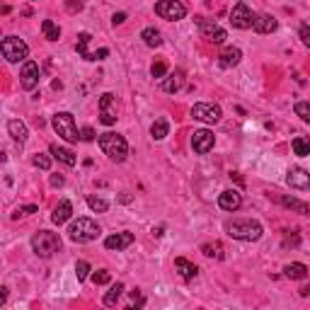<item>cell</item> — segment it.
Wrapping results in <instances>:
<instances>
[{
	"mask_svg": "<svg viewBox=\"0 0 310 310\" xmlns=\"http://www.w3.org/2000/svg\"><path fill=\"white\" fill-rule=\"evenodd\" d=\"M155 12H158V17L167 19V22H177V19L187 17V7L180 0H158L155 2Z\"/></svg>",
	"mask_w": 310,
	"mask_h": 310,
	"instance_id": "cell-7",
	"label": "cell"
},
{
	"mask_svg": "<svg viewBox=\"0 0 310 310\" xmlns=\"http://www.w3.org/2000/svg\"><path fill=\"white\" fill-rule=\"evenodd\" d=\"M240 61H242V51H240L237 46H225L218 56V63L223 68H235Z\"/></svg>",
	"mask_w": 310,
	"mask_h": 310,
	"instance_id": "cell-20",
	"label": "cell"
},
{
	"mask_svg": "<svg viewBox=\"0 0 310 310\" xmlns=\"http://www.w3.org/2000/svg\"><path fill=\"white\" fill-rule=\"evenodd\" d=\"M5 298H7V289H2V293H0V306L5 303Z\"/></svg>",
	"mask_w": 310,
	"mask_h": 310,
	"instance_id": "cell-45",
	"label": "cell"
},
{
	"mask_svg": "<svg viewBox=\"0 0 310 310\" xmlns=\"http://www.w3.org/2000/svg\"><path fill=\"white\" fill-rule=\"evenodd\" d=\"M39 206L37 204H29V206H19L17 211L12 213V218H19V216H29V213H37Z\"/></svg>",
	"mask_w": 310,
	"mask_h": 310,
	"instance_id": "cell-39",
	"label": "cell"
},
{
	"mask_svg": "<svg viewBox=\"0 0 310 310\" xmlns=\"http://www.w3.org/2000/svg\"><path fill=\"white\" fill-rule=\"evenodd\" d=\"M230 24L235 29H252L255 24V12L245 5V2H235L230 10Z\"/></svg>",
	"mask_w": 310,
	"mask_h": 310,
	"instance_id": "cell-9",
	"label": "cell"
},
{
	"mask_svg": "<svg viewBox=\"0 0 310 310\" xmlns=\"http://www.w3.org/2000/svg\"><path fill=\"white\" fill-rule=\"evenodd\" d=\"M75 276H78V281H85V279L90 276V264H88L85 259H78V262H75Z\"/></svg>",
	"mask_w": 310,
	"mask_h": 310,
	"instance_id": "cell-34",
	"label": "cell"
},
{
	"mask_svg": "<svg viewBox=\"0 0 310 310\" xmlns=\"http://www.w3.org/2000/svg\"><path fill=\"white\" fill-rule=\"evenodd\" d=\"M293 111H296V116H301L306 124H310V102H296Z\"/></svg>",
	"mask_w": 310,
	"mask_h": 310,
	"instance_id": "cell-33",
	"label": "cell"
},
{
	"mask_svg": "<svg viewBox=\"0 0 310 310\" xmlns=\"http://www.w3.org/2000/svg\"><path fill=\"white\" fill-rule=\"evenodd\" d=\"M41 32H44V37L49 39V41H58L61 39V27L56 24L54 19H44L41 22Z\"/></svg>",
	"mask_w": 310,
	"mask_h": 310,
	"instance_id": "cell-28",
	"label": "cell"
},
{
	"mask_svg": "<svg viewBox=\"0 0 310 310\" xmlns=\"http://www.w3.org/2000/svg\"><path fill=\"white\" fill-rule=\"evenodd\" d=\"M298 37H301V41L306 44L310 49V27L308 24H301V29H298Z\"/></svg>",
	"mask_w": 310,
	"mask_h": 310,
	"instance_id": "cell-40",
	"label": "cell"
},
{
	"mask_svg": "<svg viewBox=\"0 0 310 310\" xmlns=\"http://www.w3.org/2000/svg\"><path fill=\"white\" fill-rule=\"evenodd\" d=\"M19 85H22V90H27V92H32L39 85V66L34 61H24V63H22Z\"/></svg>",
	"mask_w": 310,
	"mask_h": 310,
	"instance_id": "cell-13",
	"label": "cell"
},
{
	"mask_svg": "<svg viewBox=\"0 0 310 310\" xmlns=\"http://www.w3.org/2000/svg\"><path fill=\"white\" fill-rule=\"evenodd\" d=\"M218 206L223 211H237L240 206H242V197H240V192L237 189H225V192H220L218 194Z\"/></svg>",
	"mask_w": 310,
	"mask_h": 310,
	"instance_id": "cell-17",
	"label": "cell"
},
{
	"mask_svg": "<svg viewBox=\"0 0 310 310\" xmlns=\"http://www.w3.org/2000/svg\"><path fill=\"white\" fill-rule=\"evenodd\" d=\"M116 97L111 95V92H104L102 97H100V121L104 124V126H111V124H116Z\"/></svg>",
	"mask_w": 310,
	"mask_h": 310,
	"instance_id": "cell-10",
	"label": "cell"
},
{
	"mask_svg": "<svg viewBox=\"0 0 310 310\" xmlns=\"http://www.w3.org/2000/svg\"><path fill=\"white\" fill-rule=\"evenodd\" d=\"M150 75H153V78H165V75H167V63H165V61H155V63L150 66Z\"/></svg>",
	"mask_w": 310,
	"mask_h": 310,
	"instance_id": "cell-37",
	"label": "cell"
},
{
	"mask_svg": "<svg viewBox=\"0 0 310 310\" xmlns=\"http://www.w3.org/2000/svg\"><path fill=\"white\" fill-rule=\"evenodd\" d=\"M32 163L37 165L39 170H49V167H51V158H49V155H44V153H37Z\"/></svg>",
	"mask_w": 310,
	"mask_h": 310,
	"instance_id": "cell-38",
	"label": "cell"
},
{
	"mask_svg": "<svg viewBox=\"0 0 310 310\" xmlns=\"http://www.w3.org/2000/svg\"><path fill=\"white\" fill-rule=\"evenodd\" d=\"M131 298H133V306H136V308H143V306H146V298L138 291H131Z\"/></svg>",
	"mask_w": 310,
	"mask_h": 310,
	"instance_id": "cell-42",
	"label": "cell"
},
{
	"mask_svg": "<svg viewBox=\"0 0 310 310\" xmlns=\"http://www.w3.org/2000/svg\"><path fill=\"white\" fill-rule=\"evenodd\" d=\"M301 293H303L306 298H310V286H303V289H301Z\"/></svg>",
	"mask_w": 310,
	"mask_h": 310,
	"instance_id": "cell-46",
	"label": "cell"
},
{
	"mask_svg": "<svg viewBox=\"0 0 310 310\" xmlns=\"http://www.w3.org/2000/svg\"><path fill=\"white\" fill-rule=\"evenodd\" d=\"M293 153L298 155V158H308L310 155V138H306V136H298V138H293Z\"/></svg>",
	"mask_w": 310,
	"mask_h": 310,
	"instance_id": "cell-30",
	"label": "cell"
},
{
	"mask_svg": "<svg viewBox=\"0 0 310 310\" xmlns=\"http://www.w3.org/2000/svg\"><path fill=\"white\" fill-rule=\"evenodd\" d=\"M92 281L97 284V286H104V284H109L111 281V274L107 269H97V272L92 274Z\"/></svg>",
	"mask_w": 310,
	"mask_h": 310,
	"instance_id": "cell-36",
	"label": "cell"
},
{
	"mask_svg": "<svg viewBox=\"0 0 310 310\" xmlns=\"http://www.w3.org/2000/svg\"><path fill=\"white\" fill-rule=\"evenodd\" d=\"M286 182H289V187H293V189H310V172L308 170H303V167H291L289 170V175H286Z\"/></svg>",
	"mask_w": 310,
	"mask_h": 310,
	"instance_id": "cell-15",
	"label": "cell"
},
{
	"mask_svg": "<svg viewBox=\"0 0 310 310\" xmlns=\"http://www.w3.org/2000/svg\"><path fill=\"white\" fill-rule=\"evenodd\" d=\"M192 116L204 121V124H216V121H220L223 111H220V107L213 104V102H197V104L192 107Z\"/></svg>",
	"mask_w": 310,
	"mask_h": 310,
	"instance_id": "cell-8",
	"label": "cell"
},
{
	"mask_svg": "<svg viewBox=\"0 0 310 310\" xmlns=\"http://www.w3.org/2000/svg\"><path fill=\"white\" fill-rule=\"evenodd\" d=\"M54 131L63 138V141H68V143H78L80 141V131L75 126V119L71 111H58L54 114Z\"/></svg>",
	"mask_w": 310,
	"mask_h": 310,
	"instance_id": "cell-5",
	"label": "cell"
},
{
	"mask_svg": "<svg viewBox=\"0 0 310 310\" xmlns=\"http://www.w3.org/2000/svg\"><path fill=\"white\" fill-rule=\"evenodd\" d=\"M201 252L206 257H216V259H223V247H220L218 242H213V245H201Z\"/></svg>",
	"mask_w": 310,
	"mask_h": 310,
	"instance_id": "cell-35",
	"label": "cell"
},
{
	"mask_svg": "<svg viewBox=\"0 0 310 310\" xmlns=\"http://www.w3.org/2000/svg\"><path fill=\"white\" fill-rule=\"evenodd\" d=\"M100 233H102L100 225L92 218H78L68 225V237L73 242H92V240L100 237Z\"/></svg>",
	"mask_w": 310,
	"mask_h": 310,
	"instance_id": "cell-4",
	"label": "cell"
},
{
	"mask_svg": "<svg viewBox=\"0 0 310 310\" xmlns=\"http://www.w3.org/2000/svg\"><path fill=\"white\" fill-rule=\"evenodd\" d=\"M71 218H73V204L68 199L58 201V206H56L54 213H51V220H54L56 225H63V223H68Z\"/></svg>",
	"mask_w": 310,
	"mask_h": 310,
	"instance_id": "cell-19",
	"label": "cell"
},
{
	"mask_svg": "<svg viewBox=\"0 0 310 310\" xmlns=\"http://www.w3.org/2000/svg\"><path fill=\"white\" fill-rule=\"evenodd\" d=\"M90 39H92L90 32H80V34H78V44H75V51H78V56H80V58H85V61H102V58H107V56H109V49H100V51H95V54L88 51Z\"/></svg>",
	"mask_w": 310,
	"mask_h": 310,
	"instance_id": "cell-12",
	"label": "cell"
},
{
	"mask_svg": "<svg viewBox=\"0 0 310 310\" xmlns=\"http://www.w3.org/2000/svg\"><path fill=\"white\" fill-rule=\"evenodd\" d=\"M111 22H114V24H124V22H126V12H116V15L111 17Z\"/></svg>",
	"mask_w": 310,
	"mask_h": 310,
	"instance_id": "cell-43",
	"label": "cell"
},
{
	"mask_svg": "<svg viewBox=\"0 0 310 310\" xmlns=\"http://www.w3.org/2000/svg\"><path fill=\"white\" fill-rule=\"evenodd\" d=\"M225 233L235 240H242V242H255L262 237V225L252 218H235L225 223Z\"/></svg>",
	"mask_w": 310,
	"mask_h": 310,
	"instance_id": "cell-2",
	"label": "cell"
},
{
	"mask_svg": "<svg viewBox=\"0 0 310 310\" xmlns=\"http://www.w3.org/2000/svg\"><path fill=\"white\" fill-rule=\"evenodd\" d=\"M128 245H133V233H128V230H124V233H114V235H109L107 240H104V247L107 250H126Z\"/></svg>",
	"mask_w": 310,
	"mask_h": 310,
	"instance_id": "cell-18",
	"label": "cell"
},
{
	"mask_svg": "<svg viewBox=\"0 0 310 310\" xmlns=\"http://www.w3.org/2000/svg\"><path fill=\"white\" fill-rule=\"evenodd\" d=\"M32 250L37 257L49 259L61 250V237H58V233H51V230H39L37 235L32 237Z\"/></svg>",
	"mask_w": 310,
	"mask_h": 310,
	"instance_id": "cell-3",
	"label": "cell"
},
{
	"mask_svg": "<svg viewBox=\"0 0 310 310\" xmlns=\"http://www.w3.org/2000/svg\"><path fill=\"white\" fill-rule=\"evenodd\" d=\"M167 133H170V124H167V119H155L153 126H150V136H153L155 141H163Z\"/></svg>",
	"mask_w": 310,
	"mask_h": 310,
	"instance_id": "cell-29",
	"label": "cell"
},
{
	"mask_svg": "<svg viewBox=\"0 0 310 310\" xmlns=\"http://www.w3.org/2000/svg\"><path fill=\"white\" fill-rule=\"evenodd\" d=\"M61 184H63V177H61V175H54V177H51V187H61Z\"/></svg>",
	"mask_w": 310,
	"mask_h": 310,
	"instance_id": "cell-44",
	"label": "cell"
},
{
	"mask_svg": "<svg viewBox=\"0 0 310 310\" xmlns=\"http://www.w3.org/2000/svg\"><path fill=\"white\" fill-rule=\"evenodd\" d=\"M7 133L17 141L19 146H24L27 138H29V131H27V126H24L19 119H10V121H7Z\"/></svg>",
	"mask_w": 310,
	"mask_h": 310,
	"instance_id": "cell-22",
	"label": "cell"
},
{
	"mask_svg": "<svg viewBox=\"0 0 310 310\" xmlns=\"http://www.w3.org/2000/svg\"><path fill=\"white\" fill-rule=\"evenodd\" d=\"M121 293H124V284H121V281H116L109 291L104 293V306H116V301L121 298Z\"/></svg>",
	"mask_w": 310,
	"mask_h": 310,
	"instance_id": "cell-31",
	"label": "cell"
},
{
	"mask_svg": "<svg viewBox=\"0 0 310 310\" xmlns=\"http://www.w3.org/2000/svg\"><path fill=\"white\" fill-rule=\"evenodd\" d=\"M95 136H97V133H95L92 126H85L80 131V141H88V143H90V141H95Z\"/></svg>",
	"mask_w": 310,
	"mask_h": 310,
	"instance_id": "cell-41",
	"label": "cell"
},
{
	"mask_svg": "<svg viewBox=\"0 0 310 310\" xmlns=\"http://www.w3.org/2000/svg\"><path fill=\"white\" fill-rule=\"evenodd\" d=\"M279 204L286 206V208H291V211H296V213L310 216V204H303V201L293 199V197H279Z\"/></svg>",
	"mask_w": 310,
	"mask_h": 310,
	"instance_id": "cell-25",
	"label": "cell"
},
{
	"mask_svg": "<svg viewBox=\"0 0 310 310\" xmlns=\"http://www.w3.org/2000/svg\"><path fill=\"white\" fill-rule=\"evenodd\" d=\"M184 83H187V75H184L182 68H175L172 73H167L163 78V90L170 92V95H175V92H180L184 88Z\"/></svg>",
	"mask_w": 310,
	"mask_h": 310,
	"instance_id": "cell-16",
	"label": "cell"
},
{
	"mask_svg": "<svg viewBox=\"0 0 310 310\" xmlns=\"http://www.w3.org/2000/svg\"><path fill=\"white\" fill-rule=\"evenodd\" d=\"M141 39L146 41V46H150V49H158V46H163V34H160L155 27H146V29L141 32Z\"/></svg>",
	"mask_w": 310,
	"mask_h": 310,
	"instance_id": "cell-27",
	"label": "cell"
},
{
	"mask_svg": "<svg viewBox=\"0 0 310 310\" xmlns=\"http://www.w3.org/2000/svg\"><path fill=\"white\" fill-rule=\"evenodd\" d=\"M49 153L54 155L58 163H63V165H68V167H73L75 163H78V158H75V153L73 150H68V148H61L58 143H51V148H49Z\"/></svg>",
	"mask_w": 310,
	"mask_h": 310,
	"instance_id": "cell-23",
	"label": "cell"
},
{
	"mask_svg": "<svg viewBox=\"0 0 310 310\" xmlns=\"http://www.w3.org/2000/svg\"><path fill=\"white\" fill-rule=\"evenodd\" d=\"M199 22V29H201V37L206 39V41H211V44H223L228 34H225V29L218 27L216 22H211V19H204V17H197Z\"/></svg>",
	"mask_w": 310,
	"mask_h": 310,
	"instance_id": "cell-11",
	"label": "cell"
},
{
	"mask_svg": "<svg viewBox=\"0 0 310 310\" xmlns=\"http://www.w3.org/2000/svg\"><path fill=\"white\" fill-rule=\"evenodd\" d=\"M0 51L5 56V61L10 63H19V61H27L29 56V46L22 41L19 37H5L2 44H0Z\"/></svg>",
	"mask_w": 310,
	"mask_h": 310,
	"instance_id": "cell-6",
	"label": "cell"
},
{
	"mask_svg": "<svg viewBox=\"0 0 310 310\" xmlns=\"http://www.w3.org/2000/svg\"><path fill=\"white\" fill-rule=\"evenodd\" d=\"M100 148L102 153L109 158L111 163H124L128 155V143L121 133H114V131H107V133H100Z\"/></svg>",
	"mask_w": 310,
	"mask_h": 310,
	"instance_id": "cell-1",
	"label": "cell"
},
{
	"mask_svg": "<svg viewBox=\"0 0 310 310\" xmlns=\"http://www.w3.org/2000/svg\"><path fill=\"white\" fill-rule=\"evenodd\" d=\"M216 143V138H213V133L208 131V128H199V131H194L192 133V148H194V153H199V155H206L211 148Z\"/></svg>",
	"mask_w": 310,
	"mask_h": 310,
	"instance_id": "cell-14",
	"label": "cell"
},
{
	"mask_svg": "<svg viewBox=\"0 0 310 310\" xmlns=\"http://www.w3.org/2000/svg\"><path fill=\"white\" fill-rule=\"evenodd\" d=\"M279 27V22H276V17H272V15H255V24H252V29H255L257 34H272L274 29Z\"/></svg>",
	"mask_w": 310,
	"mask_h": 310,
	"instance_id": "cell-21",
	"label": "cell"
},
{
	"mask_svg": "<svg viewBox=\"0 0 310 310\" xmlns=\"http://www.w3.org/2000/svg\"><path fill=\"white\" fill-rule=\"evenodd\" d=\"M284 276H286V279H293V281L306 279V276H308V267L301 264V262H291V264L284 267Z\"/></svg>",
	"mask_w": 310,
	"mask_h": 310,
	"instance_id": "cell-26",
	"label": "cell"
},
{
	"mask_svg": "<svg viewBox=\"0 0 310 310\" xmlns=\"http://www.w3.org/2000/svg\"><path fill=\"white\" fill-rule=\"evenodd\" d=\"M175 269H177V272H180V276H182V279H187V281H189V279H194V276L199 274V267H197L194 262L184 259V257H177V259H175Z\"/></svg>",
	"mask_w": 310,
	"mask_h": 310,
	"instance_id": "cell-24",
	"label": "cell"
},
{
	"mask_svg": "<svg viewBox=\"0 0 310 310\" xmlns=\"http://www.w3.org/2000/svg\"><path fill=\"white\" fill-rule=\"evenodd\" d=\"M88 206H90L95 213H104V211L109 208V201L100 199V197H88Z\"/></svg>",
	"mask_w": 310,
	"mask_h": 310,
	"instance_id": "cell-32",
	"label": "cell"
}]
</instances>
